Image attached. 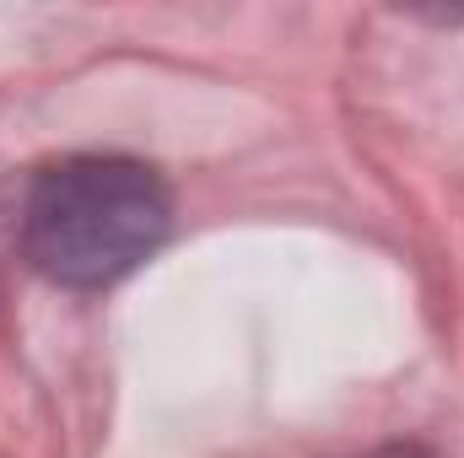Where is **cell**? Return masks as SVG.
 <instances>
[{"label": "cell", "mask_w": 464, "mask_h": 458, "mask_svg": "<svg viewBox=\"0 0 464 458\" xmlns=\"http://www.w3.org/2000/svg\"><path fill=\"white\" fill-rule=\"evenodd\" d=\"M362 458H438L432 448H421V443H383V448H372V453Z\"/></svg>", "instance_id": "obj_2"}, {"label": "cell", "mask_w": 464, "mask_h": 458, "mask_svg": "<svg viewBox=\"0 0 464 458\" xmlns=\"http://www.w3.org/2000/svg\"><path fill=\"white\" fill-rule=\"evenodd\" d=\"M173 227V195L157 167L82 151L49 162L16 200V243L22 259L65 286V291H103L140 270Z\"/></svg>", "instance_id": "obj_1"}]
</instances>
